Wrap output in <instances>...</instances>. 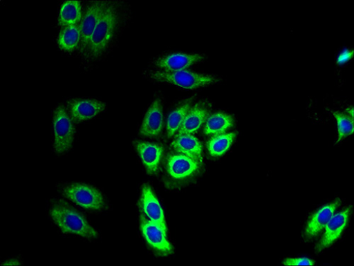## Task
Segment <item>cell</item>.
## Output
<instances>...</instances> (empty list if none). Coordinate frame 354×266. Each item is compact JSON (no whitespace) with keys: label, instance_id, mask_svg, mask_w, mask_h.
Returning a JSON list of instances; mask_svg holds the SVG:
<instances>
[{"label":"cell","instance_id":"cell-1","mask_svg":"<svg viewBox=\"0 0 354 266\" xmlns=\"http://www.w3.org/2000/svg\"><path fill=\"white\" fill-rule=\"evenodd\" d=\"M131 18V9L129 3L111 2L81 56L84 70H92L107 57L125 31Z\"/></svg>","mask_w":354,"mask_h":266},{"label":"cell","instance_id":"cell-2","mask_svg":"<svg viewBox=\"0 0 354 266\" xmlns=\"http://www.w3.org/2000/svg\"><path fill=\"white\" fill-rule=\"evenodd\" d=\"M50 216L53 222L65 234H76L88 240L97 239L99 236L82 215L62 200L52 202Z\"/></svg>","mask_w":354,"mask_h":266},{"label":"cell","instance_id":"cell-3","mask_svg":"<svg viewBox=\"0 0 354 266\" xmlns=\"http://www.w3.org/2000/svg\"><path fill=\"white\" fill-rule=\"evenodd\" d=\"M142 75L149 80L174 85L184 88V90H196V88L210 86L222 81L219 77L185 70L161 72L149 70H145Z\"/></svg>","mask_w":354,"mask_h":266},{"label":"cell","instance_id":"cell-4","mask_svg":"<svg viewBox=\"0 0 354 266\" xmlns=\"http://www.w3.org/2000/svg\"><path fill=\"white\" fill-rule=\"evenodd\" d=\"M200 163L180 153H170L165 164V178L171 188L183 187L199 171Z\"/></svg>","mask_w":354,"mask_h":266},{"label":"cell","instance_id":"cell-5","mask_svg":"<svg viewBox=\"0 0 354 266\" xmlns=\"http://www.w3.org/2000/svg\"><path fill=\"white\" fill-rule=\"evenodd\" d=\"M53 149L57 155H64L71 149L76 129L75 122L66 106H57L53 112Z\"/></svg>","mask_w":354,"mask_h":266},{"label":"cell","instance_id":"cell-6","mask_svg":"<svg viewBox=\"0 0 354 266\" xmlns=\"http://www.w3.org/2000/svg\"><path fill=\"white\" fill-rule=\"evenodd\" d=\"M60 191L63 196L82 209L91 211H102L108 208L102 193L92 186L72 184L62 187Z\"/></svg>","mask_w":354,"mask_h":266},{"label":"cell","instance_id":"cell-7","mask_svg":"<svg viewBox=\"0 0 354 266\" xmlns=\"http://www.w3.org/2000/svg\"><path fill=\"white\" fill-rule=\"evenodd\" d=\"M111 2L107 1V0H99V1H93L86 5L79 23L81 40L78 51L80 56L84 53L95 29Z\"/></svg>","mask_w":354,"mask_h":266},{"label":"cell","instance_id":"cell-8","mask_svg":"<svg viewBox=\"0 0 354 266\" xmlns=\"http://www.w3.org/2000/svg\"><path fill=\"white\" fill-rule=\"evenodd\" d=\"M66 108L75 122L91 120L105 111L106 105L93 99H71L66 102Z\"/></svg>","mask_w":354,"mask_h":266},{"label":"cell","instance_id":"cell-9","mask_svg":"<svg viewBox=\"0 0 354 266\" xmlns=\"http://www.w3.org/2000/svg\"><path fill=\"white\" fill-rule=\"evenodd\" d=\"M205 58V55L200 54L173 53L157 58L152 67L161 72L180 71L202 62Z\"/></svg>","mask_w":354,"mask_h":266},{"label":"cell","instance_id":"cell-10","mask_svg":"<svg viewBox=\"0 0 354 266\" xmlns=\"http://www.w3.org/2000/svg\"><path fill=\"white\" fill-rule=\"evenodd\" d=\"M163 127V97L161 93H157L156 97L147 110L140 134L149 137L160 135Z\"/></svg>","mask_w":354,"mask_h":266},{"label":"cell","instance_id":"cell-11","mask_svg":"<svg viewBox=\"0 0 354 266\" xmlns=\"http://www.w3.org/2000/svg\"><path fill=\"white\" fill-rule=\"evenodd\" d=\"M140 228L145 240L154 250L162 255L172 253V247L166 238V231L160 227L141 216Z\"/></svg>","mask_w":354,"mask_h":266},{"label":"cell","instance_id":"cell-12","mask_svg":"<svg viewBox=\"0 0 354 266\" xmlns=\"http://www.w3.org/2000/svg\"><path fill=\"white\" fill-rule=\"evenodd\" d=\"M351 207L344 209V211L334 215L329 222L326 226V232H324L321 242L316 247V251L320 252L331 246L341 236L344 230L347 226Z\"/></svg>","mask_w":354,"mask_h":266},{"label":"cell","instance_id":"cell-13","mask_svg":"<svg viewBox=\"0 0 354 266\" xmlns=\"http://www.w3.org/2000/svg\"><path fill=\"white\" fill-rule=\"evenodd\" d=\"M133 144L147 171L150 174H156L159 170L164 152L163 146L140 141H135Z\"/></svg>","mask_w":354,"mask_h":266},{"label":"cell","instance_id":"cell-14","mask_svg":"<svg viewBox=\"0 0 354 266\" xmlns=\"http://www.w3.org/2000/svg\"><path fill=\"white\" fill-rule=\"evenodd\" d=\"M141 207L145 215L167 232L162 207L151 187L147 184L144 185L142 189Z\"/></svg>","mask_w":354,"mask_h":266},{"label":"cell","instance_id":"cell-15","mask_svg":"<svg viewBox=\"0 0 354 266\" xmlns=\"http://www.w3.org/2000/svg\"><path fill=\"white\" fill-rule=\"evenodd\" d=\"M341 202V200L337 199L332 203L324 205L310 218L305 231V238L307 240L315 238L326 227Z\"/></svg>","mask_w":354,"mask_h":266},{"label":"cell","instance_id":"cell-16","mask_svg":"<svg viewBox=\"0 0 354 266\" xmlns=\"http://www.w3.org/2000/svg\"><path fill=\"white\" fill-rule=\"evenodd\" d=\"M209 114L207 103L200 102L191 107L176 136L196 133Z\"/></svg>","mask_w":354,"mask_h":266},{"label":"cell","instance_id":"cell-17","mask_svg":"<svg viewBox=\"0 0 354 266\" xmlns=\"http://www.w3.org/2000/svg\"><path fill=\"white\" fill-rule=\"evenodd\" d=\"M171 147L177 153L189 157L199 163L203 162L202 145L197 138L191 135L176 136Z\"/></svg>","mask_w":354,"mask_h":266},{"label":"cell","instance_id":"cell-18","mask_svg":"<svg viewBox=\"0 0 354 266\" xmlns=\"http://www.w3.org/2000/svg\"><path fill=\"white\" fill-rule=\"evenodd\" d=\"M82 4L77 0L66 2L62 7L57 23L62 28L79 25L83 15Z\"/></svg>","mask_w":354,"mask_h":266},{"label":"cell","instance_id":"cell-19","mask_svg":"<svg viewBox=\"0 0 354 266\" xmlns=\"http://www.w3.org/2000/svg\"><path fill=\"white\" fill-rule=\"evenodd\" d=\"M194 97L183 102L171 111L167 118V132L168 138L174 136L180 129L185 118L192 107Z\"/></svg>","mask_w":354,"mask_h":266},{"label":"cell","instance_id":"cell-20","mask_svg":"<svg viewBox=\"0 0 354 266\" xmlns=\"http://www.w3.org/2000/svg\"><path fill=\"white\" fill-rule=\"evenodd\" d=\"M81 35L79 25L63 28L58 35L57 44L61 50L71 53L79 49Z\"/></svg>","mask_w":354,"mask_h":266},{"label":"cell","instance_id":"cell-21","mask_svg":"<svg viewBox=\"0 0 354 266\" xmlns=\"http://www.w3.org/2000/svg\"><path fill=\"white\" fill-rule=\"evenodd\" d=\"M234 124L233 117L227 114L218 113L211 115L204 129L207 135H220L230 129Z\"/></svg>","mask_w":354,"mask_h":266},{"label":"cell","instance_id":"cell-22","mask_svg":"<svg viewBox=\"0 0 354 266\" xmlns=\"http://www.w3.org/2000/svg\"><path fill=\"white\" fill-rule=\"evenodd\" d=\"M236 135L235 133H230L212 138L208 143L210 155L216 158L223 155L229 150Z\"/></svg>","mask_w":354,"mask_h":266},{"label":"cell","instance_id":"cell-23","mask_svg":"<svg viewBox=\"0 0 354 266\" xmlns=\"http://www.w3.org/2000/svg\"><path fill=\"white\" fill-rule=\"evenodd\" d=\"M333 115L337 124L338 137L337 142H338L344 137L353 133V120L347 115H344L339 112H334Z\"/></svg>","mask_w":354,"mask_h":266},{"label":"cell","instance_id":"cell-24","mask_svg":"<svg viewBox=\"0 0 354 266\" xmlns=\"http://www.w3.org/2000/svg\"><path fill=\"white\" fill-rule=\"evenodd\" d=\"M285 265H314L315 262L306 257L287 258L283 261Z\"/></svg>","mask_w":354,"mask_h":266},{"label":"cell","instance_id":"cell-25","mask_svg":"<svg viewBox=\"0 0 354 266\" xmlns=\"http://www.w3.org/2000/svg\"><path fill=\"white\" fill-rule=\"evenodd\" d=\"M353 55V51L349 50H344L343 52L339 55V56L337 58V64L339 65H342L346 62H348L350 59Z\"/></svg>","mask_w":354,"mask_h":266},{"label":"cell","instance_id":"cell-26","mask_svg":"<svg viewBox=\"0 0 354 266\" xmlns=\"http://www.w3.org/2000/svg\"><path fill=\"white\" fill-rule=\"evenodd\" d=\"M346 113H348V116L352 118L353 120V108L350 107L346 109Z\"/></svg>","mask_w":354,"mask_h":266},{"label":"cell","instance_id":"cell-27","mask_svg":"<svg viewBox=\"0 0 354 266\" xmlns=\"http://www.w3.org/2000/svg\"><path fill=\"white\" fill-rule=\"evenodd\" d=\"M19 264L20 263L18 260H12V261H8L7 263H4L3 265H17Z\"/></svg>","mask_w":354,"mask_h":266}]
</instances>
